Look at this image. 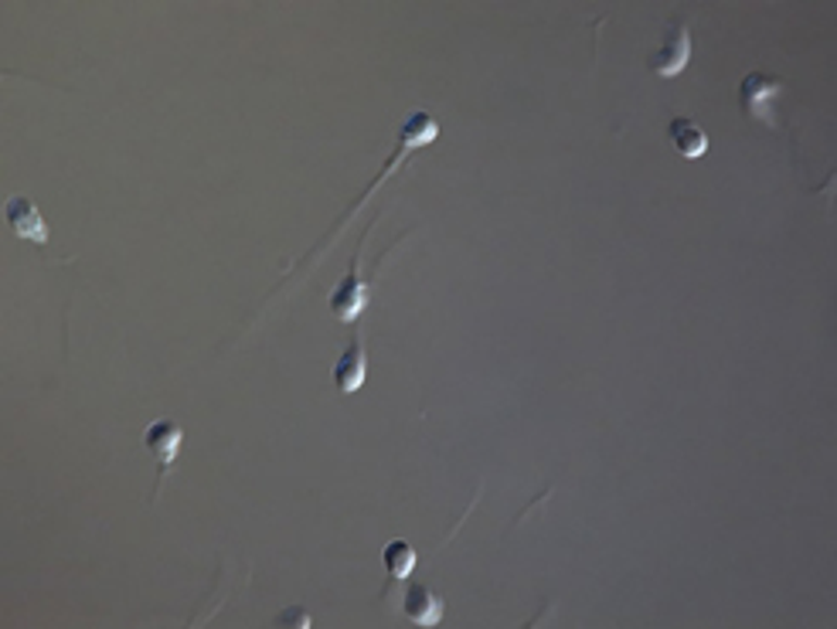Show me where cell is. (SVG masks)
I'll use <instances>...</instances> for the list:
<instances>
[{"instance_id": "6da1fadb", "label": "cell", "mask_w": 837, "mask_h": 629, "mask_svg": "<svg viewBox=\"0 0 837 629\" xmlns=\"http://www.w3.org/2000/svg\"><path fill=\"white\" fill-rule=\"evenodd\" d=\"M692 62V31H688V21H668L664 38L657 44V52L647 59V68L661 79H674V75L684 72V65Z\"/></svg>"}, {"instance_id": "7a4b0ae2", "label": "cell", "mask_w": 837, "mask_h": 629, "mask_svg": "<svg viewBox=\"0 0 837 629\" xmlns=\"http://www.w3.org/2000/svg\"><path fill=\"white\" fill-rule=\"evenodd\" d=\"M783 92V82L773 79V75L766 72H749L743 86H739V103H743V113L756 123L770 126V130H776V113H773V103L776 95Z\"/></svg>"}, {"instance_id": "3957f363", "label": "cell", "mask_w": 837, "mask_h": 629, "mask_svg": "<svg viewBox=\"0 0 837 629\" xmlns=\"http://www.w3.org/2000/svg\"><path fill=\"white\" fill-rule=\"evenodd\" d=\"M181 442H185V429H181V425H177L174 419H157V422H150V425H147L143 446H147L150 457L157 460L161 480L167 476V470L174 466L177 452H181Z\"/></svg>"}, {"instance_id": "277c9868", "label": "cell", "mask_w": 837, "mask_h": 629, "mask_svg": "<svg viewBox=\"0 0 837 629\" xmlns=\"http://www.w3.org/2000/svg\"><path fill=\"white\" fill-rule=\"evenodd\" d=\"M4 215H8V229L17 239L35 242V245H48V224H45V218H41V211H38V205L31 197H24V194L8 197Z\"/></svg>"}, {"instance_id": "5b68a950", "label": "cell", "mask_w": 837, "mask_h": 629, "mask_svg": "<svg viewBox=\"0 0 837 629\" xmlns=\"http://www.w3.org/2000/svg\"><path fill=\"white\" fill-rule=\"evenodd\" d=\"M368 307V286L362 283V272H358V256H354L347 275L338 283L334 296H331V313L344 323H354L362 317V310Z\"/></svg>"}, {"instance_id": "8992f818", "label": "cell", "mask_w": 837, "mask_h": 629, "mask_svg": "<svg viewBox=\"0 0 837 629\" xmlns=\"http://www.w3.org/2000/svg\"><path fill=\"white\" fill-rule=\"evenodd\" d=\"M365 374H368V355H365V341H362V331H358L334 364V385H338L341 395H354L365 385Z\"/></svg>"}, {"instance_id": "52a82bcc", "label": "cell", "mask_w": 837, "mask_h": 629, "mask_svg": "<svg viewBox=\"0 0 837 629\" xmlns=\"http://www.w3.org/2000/svg\"><path fill=\"white\" fill-rule=\"evenodd\" d=\"M402 616L416 626H436L443 619V599L429 586H409L402 595Z\"/></svg>"}, {"instance_id": "ba28073f", "label": "cell", "mask_w": 837, "mask_h": 629, "mask_svg": "<svg viewBox=\"0 0 837 629\" xmlns=\"http://www.w3.org/2000/svg\"><path fill=\"white\" fill-rule=\"evenodd\" d=\"M668 137L674 143V150L684 161H698L708 154V133L692 119V116H674L668 123Z\"/></svg>"}, {"instance_id": "9c48e42d", "label": "cell", "mask_w": 837, "mask_h": 629, "mask_svg": "<svg viewBox=\"0 0 837 629\" xmlns=\"http://www.w3.org/2000/svg\"><path fill=\"white\" fill-rule=\"evenodd\" d=\"M382 562H385V568H389L392 578H409L413 568H416V548H413L409 541H392V544L385 548Z\"/></svg>"}, {"instance_id": "30bf717a", "label": "cell", "mask_w": 837, "mask_h": 629, "mask_svg": "<svg viewBox=\"0 0 837 629\" xmlns=\"http://www.w3.org/2000/svg\"><path fill=\"white\" fill-rule=\"evenodd\" d=\"M276 622H279V626H303V629H307V626H310V616H307V609H283Z\"/></svg>"}]
</instances>
